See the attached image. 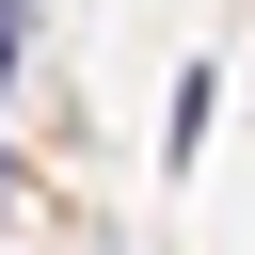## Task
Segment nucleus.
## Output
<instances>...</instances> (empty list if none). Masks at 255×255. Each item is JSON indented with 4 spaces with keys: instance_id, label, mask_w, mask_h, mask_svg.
Returning a JSON list of instances; mask_svg holds the SVG:
<instances>
[{
    "instance_id": "obj_1",
    "label": "nucleus",
    "mask_w": 255,
    "mask_h": 255,
    "mask_svg": "<svg viewBox=\"0 0 255 255\" xmlns=\"http://www.w3.org/2000/svg\"><path fill=\"white\" fill-rule=\"evenodd\" d=\"M16 32H32V0H0V96H16Z\"/></svg>"
},
{
    "instance_id": "obj_2",
    "label": "nucleus",
    "mask_w": 255,
    "mask_h": 255,
    "mask_svg": "<svg viewBox=\"0 0 255 255\" xmlns=\"http://www.w3.org/2000/svg\"><path fill=\"white\" fill-rule=\"evenodd\" d=\"M0 207H16V159H0Z\"/></svg>"
}]
</instances>
